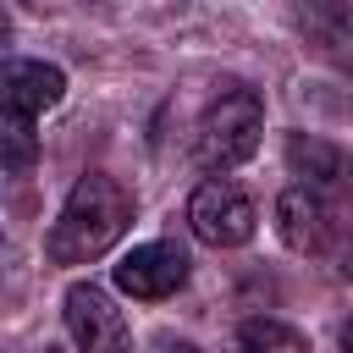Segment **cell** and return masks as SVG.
I'll list each match as a JSON object with an SVG mask.
<instances>
[{"mask_svg":"<svg viewBox=\"0 0 353 353\" xmlns=\"http://www.w3.org/2000/svg\"><path fill=\"white\" fill-rule=\"evenodd\" d=\"M182 281H188V254H182L176 243H138V248H127L121 265H116V287H121L127 298H143V303L171 298Z\"/></svg>","mask_w":353,"mask_h":353,"instance_id":"cell-6","label":"cell"},{"mask_svg":"<svg viewBox=\"0 0 353 353\" xmlns=\"http://www.w3.org/2000/svg\"><path fill=\"white\" fill-rule=\"evenodd\" d=\"M342 204L347 199H331V193H314V188H287L276 199V237L292 254H331Z\"/></svg>","mask_w":353,"mask_h":353,"instance_id":"cell-5","label":"cell"},{"mask_svg":"<svg viewBox=\"0 0 353 353\" xmlns=\"http://www.w3.org/2000/svg\"><path fill=\"white\" fill-rule=\"evenodd\" d=\"M127 221H132L127 188L105 171H88V176L72 182V193H66V204H61L50 237H44V254L55 265H88V259H99L121 243Z\"/></svg>","mask_w":353,"mask_h":353,"instance_id":"cell-1","label":"cell"},{"mask_svg":"<svg viewBox=\"0 0 353 353\" xmlns=\"http://www.w3.org/2000/svg\"><path fill=\"white\" fill-rule=\"evenodd\" d=\"M44 353H61V347H44Z\"/></svg>","mask_w":353,"mask_h":353,"instance_id":"cell-14","label":"cell"},{"mask_svg":"<svg viewBox=\"0 0 353 353\" xmlns=\"http://www.w3.org/2000/svg\"><path fill=\"white\" fill-rule=\"evenodd\" d=\"M287 171L298 176V188H314V193H331V199L353 188V154L331 138H314V132L287 138Z\"/></svg>","mask_w":353,"mask_h":353,"instance_id":"cell-8","label":"cell"},{"mask_svg":"<svg viewBox=\"0 0 353 353\" xmlns=\"http://www.w3.org/2000/svg\"><path fill=\"white\" fill-rule=\"evenodd\" d=\"M188 226H193V237L210 243V248H243V243L254 237V226H259V210H254V199H248L237 182L210 176V182H199L193 199H188Z\"/></svg>","mask_w":353,"mask_h":353,"instance_id":"cell-3","label":"cell"},{"mask_svg":"<svg viewBox=\"0 0 353 353\" xmlns=\"http://www.w3.org/2000/svg\"><path fill=\"white\" fill-rule=\"evenodd\" d=\"M325 259L336 265V276L353 281V204H342V221H336V237H331V254Z\"/></svg>","mask_w":353,"mask_h":353,"instance_id":"cell-11","label":"cell"},{"mask_svg":"<svg viewBox=\"0 0 353 353\" xmlns=\"http://www.w3.org/2000/svg\"><path fill=\"white\" fill-rule=\"evenodd\" d=\"M0 138H6V171H11V176H28L33 160H39V132H33V121H28V116H6V121H0Z\"/></svg>","mask_w":353,"mask_h":353,"instance_id":"cell-10","label":"cell"},{"mask_svg":"<svg viewBox=\"0 0 353 353\" xmlns=\"http://www.w3.org/2000/svg\"><path fill=\"white\" fill-rule=\"evenodd\" d=\"M66 336H72L77 353H132L127 314L94 281H72L66 287Z\"/></svg>","mask_w":353,"mask_h":353,"instance_id":"cell-4","label":"cell"},{"mask_svg":"<svg viewBox=\"0 0 353 353\" xmlns=\"http://www.w3.org/2000/svg\"><path fill=\"white\" fill-rule=\"evenodd\" d=\"M66 94V72L50 61H6L0 66V110L6 116H28L39 121L44 110H55Z\"/></svg>","mask_w":353,"mask_h":353,"instance_id":"cell-7","label":"cell"},{"mask_svg":"<svg viewBox=\"0 0 353 353\" xmlns=\"http://www.w3.org/2000/svg\"><path fill=\"white\" fill-rule=\"evenodd\" d=\"M237 353H309V342L287 320H248L237 331Z\"/></svg>","mask_w":353,"mask_h":353,"instance_id":"cell-9","label":"cell"},{"mask_svg":"<svg viewBox=\"0 0 353 353\" xmlns=\"http://www.w3.org/2000/svg\"><path fill=\"white\" fill-rule=\"evenodd\" d=\"M259 132H265V99L248 88V83H232L221 88V99L204 110L199 121V165L204 171H232L243 165L254 149H259Z\"/></svg>","mask_w":353,"mask_h":353,"instance_id":"cell-2","label":"cell"},{"mask_svg":"<svg viewBox=\"0 0 353 353\" xmlns=\"http://www.w3.org/2000/svg\"><path fill=\"white\" fill-rule=\"evenodd\" d=\"M154 347H160V353H199V347H193V342H176V336H160V342H154Z\"/></svg>","mask_w":353,"mask_h":353,"instance_id":"cell-12","label":"cell"},{"mask_svg":"<svg viewBox=\"0 0 353 353\" xmlns=\"http://www.w3.org/2000/svg\"><path fill=\"white\" fill-rule=\"evenodd\" d=\"M342 353H353V314H347V325H342Z\"/></svg>","mask_w":353,"mask_h":353,"instance_id":"cell-13","label":"cell"}]
</instances>
